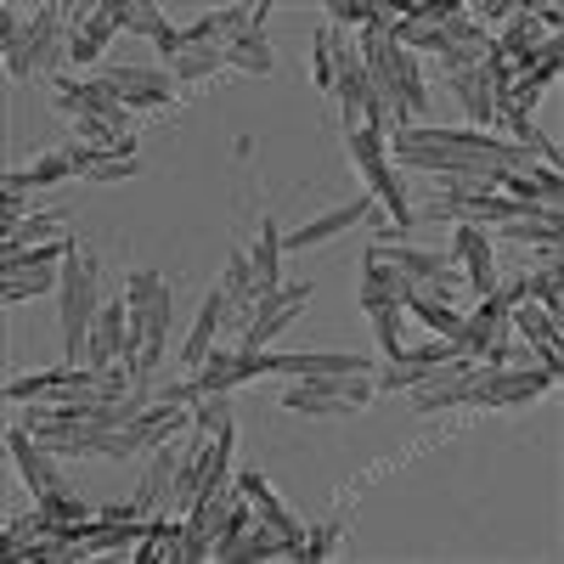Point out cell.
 Returning <instances> with one entry per match:
<instances>
[{"label":"cell","instance_id":"cell-1","mask_svg":"<svg viewBox=\"0 0 564 564\" xmlns=\"http://www.w3.org/2000/svg\"><path fill=\"white\" fill-rule=\"evenodd\" d=\"M124 305H130V327H124L119 361L135 367V390H148V372L159 367L164 334H170V289H164V276L135 271V276L124 282ZM148 395H153V390H148Z\"/></svg>","mask_w":564,"mask_h":564},{"label":"cell","instance_id":"cell-2","mask_svg":"<svg viewBox=\"0 0 564 564\" xmlns=\"http://www.w3.org/2000/svg\"><path fill=\"white\" fill-rule=\"evenodd\" d=\"M63 345H68V367H85V345H90V322L102 316V300H97V265L79 254V243L68 249L63 260Z\"/></svg>","mask_w":564,"mask_h":564},{"label":"cell","instance_id":"cell-3","mask_svg":"<svg viewBox=\"0 0 564 564\" xmlns=\"http://www.w3.org/2000/svg\"><path fill=\"white\" fill-rule=\"evenodd\" d=\"M350 141V159L361 164V175H367V186L379 193V204L390 209V226H401V231H412L417 220H412V204H406V193L395 186V175H390V153H384V130H372V124H361V130H350L345 135Z\"/></svg>","mask_w":564,"mask_h":564},{"label":"cell","instance_id":"cell-4","mask_svg":"<svg viewBox=\"0 0 564 564\" xmlns=\"http://www.w3.org/2000/svg\"><path fill=\"white\" fill-rule=\"evenodd\" d=\"M57 97H63V102H74V108H85L90 119L113 124V135H130V108H124V97H119V90H113L108 79H85V85L57 79Z\"/></svg>","mask_w":564,"mask_h":564},{"label":"cell","instance_id":"cell-5","mask_svg":"<svg viewBox=\"0 0 564 564\" xmlns=\"http://www.w3.org/2000/svg\"><path fill=\"white\" fill-rule=\"evenodd\" d=\"M68 7H45L34 23H29V34L18 40V45H7V74L12 79H29V74H40L45 63H52V34H57V18H63Z\"/></svg>","mask_w":564,"mask_h":564},{"label":"cell","instance_id":"cell-6","mask_svg":"<svg viewBox=\"0 0 564 564\" xmlns=\"http://www.w3.org/2000/svg\"><path fill=\"white\" fill-rule=\"evenodd\" d=\"M102 79L124 97L130 113H148L153 102H175V79H170V74H153V68H124V63H113V68H102Z\"/></svg>","mask_w":564,"mask_h":564},{"label":"cell","instance_id":"cell-7","mask_svg":"<svg viewBox=\"0 0 564 564\" xmlns=\"http://www.w3.org/2000/svg\"><path fill=\"white\" fill-rule=\"evenodd\" d=\"M547 384H558L547 367L542 372H497V367H486V379L475 384V406H520V401L542 395Z\"/></svg>","mask_w":564,"mask_h":564},{"label":"cell","instance_id":"cell-8","mask_svg":"<svg viewBox=\"0 0 564 564\" xmlns=\"http://www.w3.org/2000/svg\"><path fill=\"white\" fill-rule=\"evenodd\" d=\"M124 327H130V305H124V300L102 305V316L90 322V345H85V367H90V372H108V367L119 361V350H124Z\"/></svg>","mask_w":564,"mask_h":564},{"label":"cell","instance_id":"cell-9","mask_svg":"<svg viewBox=\"0 0 564 564\" xmlns=\"http://www.w3.org/2000/svg\"><path fill=\"white\" fill-rule=\"evenodd\" d=\"M7 446H12V463L23 468V480H29V491L45 502V497H57L63 486H57V468H52V457H45V446H34V435L23 430H7Z\"/></svg>","mask_w":564,"mask_h":564},{"label":"cell","instance_id":"cell-10","mask_svg":"<svg viewBox=\"0 0 564 564\" xmlns=\"http://www.w3.org/2000/svg\"><path fill=\"white\" fill-rule=\"evenodd\" d=\"M238 491H243V497L254 502V520H260V525H271V531H276L282 542L294 547V558H300V547H305V531H300V525L289 520V508H282V502L271 497V486H265L260 475H238Z\"/></svg>","mask_w":564,"mask_h":564},{"label":"cell","instance_id":"cell-11","mask_svg":"<svg viewBox=\"0 0 564 564\" xmlns=\"http://www.w3.org/2000/svg\"><path fill=\"white\" fill-rule=\"evenodd\" d=\"M457 254H463V276H468V294L491 300L497 294V265H491V243L480 226H463L457 231Z\"/></svg>","mask_w":564,"mask_h":564},{"label":"cell","instance_id":"cell-12","mask_svg":"<svg viewBox=\"0 0 564 564\" xmlns=\"http://www.w3.org/2000/svg\"><path fill=\"white\" fill-rule=\"evenodd\" d=\"M361 271H367V282H361V305H367V311H372V305H406L412 289H417L406 271H395V265H384V260H372V254H367Z\"/></svg>","mask_w":564,"mask_h":564},{"label":"cell","instance_id":"cell-13","mask_svg":"<svg viewBox=\"0 0 564 564\" xmlns=\"http://www.w3.org/2000/svg\"><path fill=\"white\" fill-rule=\"evenodd\" d=\"M372 215V193L367 198H356V204H345V209H334V215H322V220H311V226H300V231H289L282 238V249H311V243H327L334 231H345V226H356V220H367Z\"/></svg>","mask_w":564,"mask_h":564},{"label":"cell","instance_id":"cell-14","mask_svg":"<svg viewBox=\"0 0 564 564\" xmlns=\"http://www.w3.org/2000/svg\"><path fill=\"white\" fill-rule=\"evenodd\" d=\"M119 29L153 34V45H159L164 57H181V34L159 18V7H148V0H119Z\"/></svg>","mask_w":564,"mask_h":564},{"label":"cell","instance_id":"cell-15","mask_svg":"<svg viewBox=\"0 0 564 564\" xmlns=\"http://www.w3.org/2000/svg\"><path fill=\"white\" fill-rule=\"evenodd\" d=\"M113 29H119V0H102V7H90V12H85V29H79L74 45H68V57H74V63H97V52L108 45Z\"/></svg>","mask_w":564,"mask_h":564},{"label":"cell","instance_id":"cell-16","mask_svg":"<svg viewBox=\"0 0 564 564\" xmlns=\"http://www.w3.org/2000/svg\"><path fill=\"white\" fill-rule=\"evenodd\" d=\"M226 322V294L215 289L209 300H204V311H198V327H193V339H186V372H198L204 361H209V339H215V327Z\"/></svg>","mask_w":564,"mask_h":564},{"label":"cell","instance_id":"cell-17","mask_svg":"<svg viewBox=\"0 0 564 564\" xmlns=\"http://www.w3.org/2000/svg\"><path fill=\"white\" fill-rule=\"evenodd\" d=\"M276 254H282V231H276V220H260V249L249 254V265H254V300L282 289V276H276Z\"/></svg>","mask_w":564,"mask_h":564},{"label":"cell","instance_id":"cell-18","mask_svg":"<svg viewBox=\"0 0 564 564\" xmlns=\"http://www.w3.org/2000/svg\"><path fill=\"white\" fill-rule=\"evenodd\" d=\"M367 254H372V260H384V265H395V271H406L412 282L441 276V271H446V260H441V254H423V249H406V243H372Z\"/></svg>","mask_w":564,"mask_h":564},{"label":"cell","instance_id":"cell-19","mask_svg":"<svg viewBox=\"0 0 564 564\" xmlns=\"http://www.w3.org/2000/svg\"><path fill=\"white\" fill-rule=\"evenodd\" d=\"M282 553L294 558V547H289V542H282V536H276L271 525H260L254 536H249V531H238V542H226V547H220L215 558H231V564L243 558V564H249V558H282Z\"/></svg>","mask_w":564,"mask_h":564},{"label":"cell","instance_id":"cell-20","mask_svg":"<svg viewBox=\"0 0 564 564\" xmlns=\"http://www.w3.org/2000/svg\"><path fill=\"white\" fill-rule=\"evenodd\" d=\"M452 90L463 97V108H468V119H475V124H491V119H497V108H491V85H486L480 63H475V68H457V74H452Z\"/></svg>","mask_w":564,"mask_h":564},{"label":"cell","instance_id":"cell-21","mask_svg":"<svg viewBox=\"0 0 564 564\" xmlns=\"http://www.w3.org/2000/svg\"><path fill=\"white\" fill-rule=\"evenodd\" d=\"M282 406H289V412H305V417H350V412H356V401H339V395L311 390V384L282 390Z\"/></svg>","mask_w":564,"mask_h":564},{"label":"cell","instance_id":"cell-22","mask_svg":"<svg viewBox=\"0 0 564 564\" xmlns=\"http://www.w3.org/2000/svg\"><path fill=\"white\" fill-rule=\"evenodd\" d=\"M558 68H564V57H558V52H553V57H542V63H536V68H531V74H525L520 85H508V97H502L497 108H520V113H525V108H531V102L542 97V90H547V85L558 79Z\"/></svg>","mask_w":564,"mask_h":564},{"label":"cell","instance_id":"cell-23","mask_svg":"<svg viewBox=\"0 0 564 564\" xmlns=\"http://www.w3.org/2000/svg\"><path fill=\"white\" fill-rule=\"evenodd\" d=\"M367 316H372V334H379L384 361H390V367L406 361V345H401V305H372Z\"/></svg>","mask_w":564,"mask_h":564},{"label":"cell","instance_id":"cell-24","mask_svg":"<svg viewBox=\"0 0 564 564\" xmlns=\"http://www.w3.org/2000/svg\"><path fill=\"white\" fill-rule=\"evenodd\" d=\"M68 249H74V238L40 243V249H12V254H7V276H18V271H52L57 260H68Z\"/></svg>","mask_w":564,"mask_h":564},{"label":"cell","instance_id":"cell-25","mask_svg":"<svg viewBox=\"0 0 564 564\" xmlns=\"http://www.w3.org/2000/svg\"><path fill=\"white\" fill-rule=\"evenodd\" d=\"M401 311H412L417 322H430L441 339H452V345L463 350V316H457V311H446V305H435V300H417V294H412V300H406Z\"/></svg>","mask_w":564,"mask_h":564},{"label":"cell","instance_id":"cell-26","mask_svg":"<svg viewBox=\"0 0 564 564\" xmlns=\"http://www.w3.org/2000/svg\"><path fill=\"white\" fill-rule=\"evenodd\" d=\"M508 316H513V327H525L531 345H558V316H553V311H542V305L525 300V305H513Z\"/></svg>","mask_w":564,"mask_h":564},{"label":"cell","instance_id":"cell-27","mask_svg":"<svg viewBox=\"0 0 564 564\" xmlns=\"http://www.w3.org/2000/svg\"><path fill=\"white\" fill-rule=\"evenodd\" d=\"M220 68H231V63H226V52H215V45H198V52H181L175 57V79L181 85H198V79H209Z\"/></svg>","mask_w":564,"mask_h":564},{"label":"cell","instance_id":"cell-28","mask_svg":"<svg viewBox=\"0 0 564 564\" xmlns=\"http://www.w3.org/2000/svg\"><path fill=\"white\" fill-rule=\"evenodd\" d=\"M412 294H417V300H435V305H446V311H452V300H463V294H468V276L446 265L441 276H423Z\"/></svg>","mask_w":564,"mask_h":564},{"label":"cell","instance_id":"cell-29","mask_svg":"<svg viewBox=\"0 0 564 564\" xmlns=\"http://www.w3.org/2000/svg\"><path fill=\"white\" fill-rule=\"evenodd\" d=\"M57 282H63L57 265H52V271H18V276L0 282V294H7V305H12V300H34V294H45V289H57Z\"/></svg>","mask_w":564,"mask_h":564},{"label":"cell","instance_id":"cell-30","mask_svg":"<svg viewBox=\"0 0 564 564\" xmlns=\"http://www.w3.org/2000/svg\"><path fill=\"white\" fill-rule=\"evenodd\" d=\"M52 231H63V215H29V220L7 226V254L12 249H29L34 238H52Z\"/></svg>","mask_w":564,"mask_h":564},{"label":"cell","instance_id":"cell-31","mask_svg":"<svg viewBox=\"0 0 564 564\" xmlns=\"http://www.w3.org/2000/svg\"><path fill=\"white\" fill-rule=\"evenodd\" d=\"M502 238H520V243H553L558 249V220H508Z\"/></svg>","mask_w":564,"mask_h":564},{"label":"cell","instance_id":"cell-32","mask_svg":"<svg viewBox=\"0 0 564 564\" xmlns=\"http://www.w3.org/2000/svg\"><path fill=\"white\" fill-rule=\"evenodd\" d=\"M525 300L558 316V265H553V271H536V276H525Z\"/></svg>","mask_w":564,"mask_h":564},{"label":"cell","instance_id":"cell-33","mask_svg":"<svg viewBox=\"0 0 564 564\" xmlns=\"http://www.w3.org/2000/svg\"><path fill=\"white\" fill-rule=\"evenodd\" d=\"M40 513L52 520V531H57V525H68V520H90V508H79V502H74V497H63V491H57V497H45V502H40Z\"/></svg>","mask_w":564,"mask_h":564},{"label":"cell","instance_id":"cell-34","mask_svg":"<svg viewBox=\"0 0 564 564\" xmlns=\"http://www.w3.org/2000/svg\"><path fill=\"white\" fill-rule=\"evenodd\" d=\"M220 423H231V412H226V401L220 395H204V406L193 412V435H215Z\"/></svg>","mask_w":564,"mask_h":564},{"label":"cell","instance_id":"cell-35","mask_svg":"<svg viewBox=\"0 0 564 564\" xmlns=\"http://www.w3.org/2000/svg\"><path fill=\"white\" fill-rule=\"evenodd\" d=\"M327 18H334V23H372V18H379V7H367V0H334V7H327Z\"/></svg>","mask_w":564,"mask_h":564},{"label":"cell","instance_id":"cell-36","mask_svg":"<svg viewBox=\"0 0 564 564\" xmlns=\"http://www.w3.org/2000/svg\"><path fill=\"white\" fill-rule=\"evenodd\" d=\"M135 170H141L135 159H108V153H102V159H97V164H90L85 175H90V181H130Z\"/></svg>","mask_w":564,"mask_h":564},{"label":"cell","instance_id":"cell-37","mask_svg":"<svg viewBox=\"0 0 564 564\" xmlns=\"http://www.w3.org/2000/svg\"><path fill=\"white\" fill-rule=\"evenodd\" d=\"M316 85L322 90L334 85V34H327V29H316Z\"/></svg>","mask_w":564,"mask_h":564},{"label":"cell","instance_id":"cell-38","mask_svg":"<svg viewBox=\"0 0 564 564\" xmlns=\"http://www.w3.org/2000/svg\"><path fill=\"white\" fill-rule=\"evenodd\" d=\"M327 547H334V531H316V536L300 547V558H327Z\"/></svg>","mask_w":564,"mask_h":564}]
</instances>
